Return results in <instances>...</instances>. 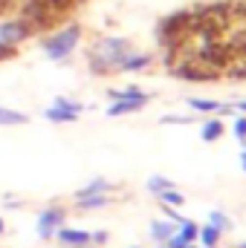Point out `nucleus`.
<instances>
[{
  "label": "nucleus",
  "instance_id": "obj_1",
  "mask_svg": "<svg viewBox=\"0 0 246 248\" xmlns=\"http://www.w3.org/2000/svg\"><path fill=\"white\" fill-rule=\"evenodd\" d=\"M130 52L133 44L127 38H96L87 46V66L93 75H113L122 72V63Z\"/></svg>",
  "mask_w": 246,
  "mask_h": 248
},
{
  "label": "nucleus",
  "instance_id": "obj_2",
  "mask_svg": "<svg viewBox=\"0 0 246 248\" xmlns=\"http://www.w3.org/2000/svg\"><path fill=\"white\" fill-rule=\"evenodd\" d=\"M81 35H84L81 23H67V26H58L53 35H47V38L41 41V49H44V55H47L50 61H67V58L78 49Z\"/></svg>",
  "mask_w": 246,
  "mask_h": 248
},
{
  "label": "nucleus",
  "instance_id": "obj_3",
  "mask_svg": "<svg viewBox=\"0 0 246 248\" xmlns=\"http://www.w3.org/2000/svg\"><path fill=\"white\" fill-rule=\"evenodd\" d=\"M35 32H32V26L18 15V17H9V20H3L0 23V46H18L20 49V44L23 41H29Z\"/></svg>",
  "mask_w": 246,
  "mask_h": 248
},
{
  "label": "nucleus",
  "instance_id": "obj_4",
  "mask_svg": "<svg viewBox=\"0 0 246 248\" xmlns=\"http://www.w3.org/2000/svg\"><path fill=\"white\" fill-rule=\"evenodd\" d=\"M64 219H67V211H64L61 205H50V208H44V211L38 214V237H41V240L55 237V231L64 225Z\"/></svg>",
  "mask_w": 246,
  "mask_h": 248
},
{
  "label": "nucleus",
  "instance_id": "obj_5",
  "mask_svg": "<svg viewBox=\"0 0 246 248\" xmlns=\"http://www.w3.org/2000/svg\"><path fill=\"white\" fill-rule=\"evenodd\" d=\"M84 107L78 104V101H72V98H64V95H58L55 101H53V107L44 113L50 122L55 124H72L75 119H78V113H81Z\"/></svg>",
  "mask_w": 246,
  "mask_h": 248
},
{
  "label": "nucleus",
  "instance_id": "obj_6",
  "mask_svg": "<svg viewBox=\"0 0 246 248\" xmlns=\"http://www.w3.org/2000/svg\"><path fill=\"white\" fill-rule=\"evenodd\" d=\"M55 240L67 248H81V246H90V231H81V228H67L61 225L55 231Z\"/></svg>",
  "mask_w": 246,
  "mask_h": 248
},
{
  "label": "nucleus",
  "instance_id": "obj_7",
  "mask_svg": "<svg viewBox=\"0 0 246 248\" xmlns=\"http://www.w3.org/2000/svg\"><path fill=\"white\" fill-rule=\"evenodd\" d=\"M174 234H177V225H174L171 219H168V222H162V219L151 222V237H154V240H157L159 246H165V243H168V240H171Z\"/></svg>",
  "mask_w": 246,
  "mask_h": 248
},
{
  "label": "nucleus",
  "instance_id": "obj_8",
  "mask_svg": "<svg viewBox=\"0 0 246 248\" xmlns=\"http://www.w3.org/2000/svg\"><path fill=\"white\" fill-rule=\"evenodd\" d=\"M105 205H110V193H93V196H78L75 199L78 211H96V208H105Z\"/></svg>",
  "mask_w": 246,
  "mask_h": 248
},
{
  "label": "nucleus",
  "instance_id": "obj_9",
  "mask_svg": "<svg viewBox=\"0 0 246 248\" xmlns=\"http://www.w3.org/2000/svg\"><path fill=\"white\" fill-rule=\"evenodd\" d=\"M107 95L113 101H151L148 93H142L139 87H127V90H107Z\"/></svg>",
  "mask_w": 246,
  "mask_h": 248
},
{
  "label": "nucleus",
  "instance_id": "obj_10",
  "mask_svg": "<svg viewBox=\"0 0 246 248\" xmlns=\"http://www.w3.org/2000/svg\"><path fill=\"white\" fill-rule=\"evenodd\" d=\"M151 66V55H145V52H130L122 63V72H142V69H148Z\"/></svg>",
  "mask_w": 246,
  "mask_h": 248
},
{
  "label": "nucleus",
  "instance_id": "obj_11",
  "mask_svg": "<svg viewBox=\"0 0 246 248\" xmlns=\"http://www.w3.org/2000/svg\"><path fill=\"white\" fill-rule=\"evenodd\" d=\"M145 104H148V101H113V104L107 107V116L116 119V116H127V113H139Z\"/></svg>",
  "mask_w": 246,
  "mask_h": 248
},
{
  "label": "nucleus",
  "instance_id": "obj_12",
  "mask_svg": "<svg viewBox=\"0 0 246 248\" xmlns=\"http://www.w3.org/2000/svg\"><path fill=\"white\" fill-rule=\"evenodd\" d=\"M220 237H223V231L217 228V225H203L200 228V234H197V240L203 243V248H217V243H220Z\"/></svg>",
  "mask_w": 246,
  "mask_h": 248
},
{
  "label": "nucleus",
  "instance_id": "obj_13",
  "mask_svg": "<svg viewBox=\"0 0 246 248\" xmlns=\"http://www.w3.org/2000/svg\"><path fill=\"white\" fill-rule=\"evenodd\" d=\"M188 107H194V110H200V113H223V110H229V104L209 101V98H188Z\"/></svg>",
  "mask_w": 246,
  "mask_h": 248
},
{
  "label": "nucleus",
  "instance_id": "obj_14",
  "mask_svg": "<svg viewBox=\"0 0 246 248\" xmlns=\"http://www.w3.org/2000/svg\"><path fill=\"white\" fill-rule=\"evenodd\" d=\"M220 136H223V122H220V119H209V122H203V133H200L203 141H217Z\"/></svg>",
  "mask_w": 246,
  "mask_h": 248
},
{
  "label": "nucleus",
  "instance_id": "obj_15",
  "mask_svg": "<svg viewBox=\"0 0 246 248\" xmlns=\"http://www.w3.org/2000/svg\"><path fill=\"white\" fill-rule=\"evenodd\" d=\"M197 234H200V225H197L194 219H183V222L177 225V237H180L183 243H197Z\"/></svg>",
  "mask_w": 246,
  "mask_h": 248
},
{
  "label": "nucleus",
  "instance_id": "obj_16",
  "mask_svg": "<svg viewBox=\"0 0 246 248\" xmlns=\"http://www.w3.org/2000/svg\"><path fill=\"white\" fill-rule=\"evenodd\" d=\"M113 185L110 182H105V179H96V182H90V185H84L81 190H75V199L78 196H93V193H110Z\"/></svg>",
  "mask_w": 246,
  "mask_h": 248
},
{
  "label": "nucleus",
  "instance_id": "obj_17",
  "mask_svg": "<svg viewBox=\"0 0 246 248\" xmlns=\"http://www.w3.org/2000/svg\"><path fill=\"white\" fill-rule=\"evenodd\" d=\"M159 202H162V205H168V208H183L185 196L177 190V187H168V190H162V193H159Z\"/></svg>",
  "mask_w": 246,
  "mask_h": 248
},
{
  "label": "nucleus",
  "instance_id": "obj_18",
  "mask_svg": "<svg viewBox=\"0 0 246 248\" xmlns=\"http://www.w3.org/2000/svg\"><path fill=\"white\" fill-rule=\"evenodd\" d=\"M29 122V116H23V113H15V110H6V107H0V124L3 127H15V124H26Z\"/></svg>",
  "mask_w": 246,
  "mask_h": 248
},
{
  "label": "nucleus",
  "instance_id": "obj_19",
  "mask_svg": "<svg viewBox=\"0 0 246 248\" xmlns=\"http://www.w3.org/2000/svg\"><path fill=\"white\" fill-rule=\"evenodd\" d=\"M168 187H174V182H171V179H165V176H151V179H148V190H151V193H157V196H159L162 190H168Z\"/></svg>",
  "mask_w": 246,
  "mask_h": 248
},
{
  "label": "nucleus",
  "instance_id": "obj_20",
  "mask_svg": "<svg viewBox=\"0 0 246 248\" xmlns=\"http://www.w3.org/2000/svg\"><path fill=\"white\" fill-rule=\"evenodd\" d=\"M209 222L211 225H217L220 231H226V228H232V219L223 214V211H209Z\"/></svg>",
  "mask_w": 246,
  "mask_h": 248
},
{
  "label": "nucleus",
  "instance_id": "obj_21",
  "mask_svg": "<svg viewBox=\"0 0 246 248\" xmlns=\"http://www.w3.org/2000/svg\"><path fill=\"white\" fill-rule=\"evenodd\" d=\"M235 139L238 141H246V116H238L235 119Z\"/></svg>",
  "mask_w": 246,
  "mask_h": 248
},
{
  "label": "nucleus",
  "instance_id": "obj_22",
  "mask_svg": "<svg viewBox=\"0 0 246 248\" xmlns=\"http://www.w3.org/2000/svg\"><path fill=\"white\" fill-rule=\"evenodd\" d=\"M194 122V116H165L162 124H191Z\"/></svg>",
  "mask_w": 246,
  "mask_h": 248
},
{
  "label": "nucleus",
  "instance_id": "obj_23",
  "mask_svg": "<svg viewBox=\"0 0 246 248\" xmlns=\"http://www.w3.org/2000/svg\"><path fill=\"white\" fill-rule=\"evenodd\" d=\"M107 243V231H96V234H90V246H105Z\"/></svg>",
  "mask_w": 246,
  "mask_h": 248
},
{
  "label": "nucleus",
  "instance_id": "obj_24",
  "mask_svg": "<svg viewBox=\"0 0 246 248\" xmlns=\"http://www.w3.org/2000/svg\"><path fill=\"white\" fill-rule=\"evenodd\" d=\"M185 246H188V243H183V240H180L177 234H174V237H171V240L165 243V248H185Z\"/></svg>",
  "mask_w": 246,
  "mask_h": 248
},
{
  "label": "nucleus",
  "instance_id": "obj_25",
  "mask_svg": "<svg viewBox=\"0 0 246 248\" xmlns=\"http://www.w3.org/2000/svg\"><path fill=\"white\" fill-rule=\"evenodd\" d=\"M12 6H15V0H0V15H6Z\"/></svg>",
  "mask_w": 246,
  "mask_h": 248
},
{
  "label": "nucleus",
  "instance_id": "obj_26",
  "mask_svg": "<svg viewBox=\"0 0 246 248\" xmlns=\"http://www.w3.org/2000/svg\"><path fill=\"white\" fill-rule=\"evenodd\" d=\"M241 165H244V170H246V147H244V153H241Z\"/></svg>",
  "mask_w": 246,
  "mask_h": 248
},
{
  "label": "nucleus",
  "instance_id": "obj_27",
  "mask_svg": "<svg viewBox=\"0 0 246 248\" xmlns=\"http://www.w3.org/2000/svg\"><path fill=\"white\" fill-rule=\"evenodd\" d=\"M3 231H6V222H3V219H0V234H3Z\"/></svg>",
  "mask_w": 246,
  "mask_h": 248
},
{
  "label": "nucleus",
  "instance_id": "obj_28",
  "mask_svg": "<svg viewBox=\"0 0 246 248\" xmlns=\"http://www.w3.org/2000/svg\"><path fill=\"white\" fill-rule=\"evenodd\" d=\"M185 248H197V246H194V243H188V246H185Z\"/></svg>",
  "mask_w": 246,
  "mask_h": 248
},
{
  "label": "nucleus",
  "instance_id": "obj_29",
  "mask_svg": "<svg viewBox=\"0 0 246 248\" xmlns=\"http://www.w3.org/2000/svg\"><path fill=\"white\" fill-rule=\"evenodd\" d=\"M238 248H246V243H241V246H238Z\"/></svg>",
  "mask_w": 246,
  "mask_h": 248
},
{
  "label": "nucleus",
  "instance_id": "obj_30",
  "mask_svg": "<svg viewBox=\"0 0 246 248\" xmlns=\"http://www.w3.org/2000/svg\"><path fill=\"white\" fill-rule=\"evenodd\" d=\"M78 3H84V0H75V6H78Z\"/></svg>",
  "mask_w": 246,
  "mask_h": 248
},
{
  "label": "nucleus",
  "instance_id": "obj_31",
  "mask_svg": "<svg viewBox=\"0 0 246 248\" xmlns=\"http://www.w3.org/2000/svg\"><path fill=\"white\" fill-rule=\"evenodd\" d=\"M81 248H93V246H81Z\"/></svg>",
  "mask_w": 246,
  "mask_h": 248
},
{
  "label": "nucleus",
  "instance_id": "obj_32",
  "mask_svg": "<svg viewBox=\"0 0 246 248\" xmlns=\"http://www.w3.org/2000/svg\"><path fill=\"white\" fill-rule=\"evenodd\" d=\"M159 248H165V246H159Z\"/></svg>",
  "mask_w": 246,
  "mask_h": 248
}]
</instances>
